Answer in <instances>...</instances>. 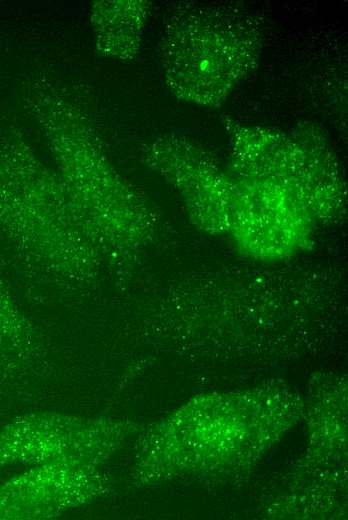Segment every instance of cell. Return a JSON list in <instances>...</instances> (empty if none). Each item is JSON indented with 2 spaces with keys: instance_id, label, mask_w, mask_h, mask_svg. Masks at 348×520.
<instances>
[{
  "instance_id": "2",
  "label": "cell",
  "mask_w": 348,
  "mask_h": 520,
  "mask_svg": "<svg viewBox=\"0 0 348 520\" xmlns=\"http://www.w3.org/2000/svg\"><path fill=\"white\" fill-rule=\"evenodd\" d=\"M264 24L234 2H190L168 17L161 41L165 83L178 99L218 107L259 62Z\"/></svg>"
},
{
  "instance_id": "5",
  "label": "cell",
  "mask_w": 348,
  "mask_h": 520,
  "mask_svg": "<svg viewBox=\"0 0 348 520\" xmlns=\"http://www.w3.org/2000/svg\"><path fill=\"white\" fill-rule=\"evenodd\" d=\"M231 176L227 235L238 252L272 262L311 247L315 221L292 195L267 181Z\"/></svg>"
},
{
  "instance_id": "7",
  "label": "cell",
  "mask_w": 348,
  "mask_h": 520,
  "mask_svg": "<svg viewBox=\"0 0 348 520\" xmlns=\"http://www.w3.org/2000/svg\"><path fill=\"white\" fill-rule=\"evenodd\" d=\"M150 2L143 0L96 1L91 24L97 50L111 59H133L140 48Z\"/></svg>"
},
{
  "instance_id": "8",
  "label": "cell",
  "mask_w": 348,
  "mask_h": 520,
  "mask_svg": "<svg viewBox=\"0 0 348 520\" xmlns=\"http://www.w3.org/2000/svg\"><path fill=\"white\" fill-rule=\"evenodd\" d=\"M38 349L34 330L0 282V383H16L28 376Z\"/></svg>"
},
{
  "instance_id": "6",
  "label": "cell",
  "mask_w": 348,
  "mask_h": 520,
  "mask_svg": "<svg viewBox=\"0 0 348 520\" xmlns=\"http://www.w3.org/2000/svg\"><path fill=\"white\" fill-rule=\"evenodd\" d=\"M143 159L176 189L196 229L227 235L233 178L206 149L186 137L165 134L146 145Z\"/></svg>"
},
{
  "instance_id": "1",
  "label": "cell",
  "mask_w": 348,
  "mask_h": 520,
  "mask_svg": "<svg viewBox=\"0 0 348 520\" xmlns=\"http://www.w3.org/2000/svg\"><path fill=\"white\" fill-rule=\"evenodd\" d=\"M34 110L58 177L100 257L130 261L152 240L153 211L112 166L90 123L52 86L34 97Z\"/></svg>"
},
{
  "instance_id": "3",
  "label": "cell",
  "mask_w": 348,
  "mask_h": 520,
  "mask_svg": "<svg viewBox=\"0 0 348 520\" xmlns=\"http://www.w3.org/2000/svg\"><path fill=\"white\" fill-rule=\"evenodd\" d=\"M0 159V227L26 258L64 277L84 278L100 255L57 174L23 144Z\"/></svg>"
},
{
  "instance_id": "4",
  "label": "cell",
  "mask_w": 348,
  "mask_h": 520,
  "mask_svg": "<svg viewBox=\"0 0 348 520\" xmlns=\"http://www.w3.org/2000/svg\"><path fill=\"white\" fill-rule=\"evenodd\" d=\"M228 172L273 183L292 195L313 220L336 223L347 209V189L337 157L321 127L308 121L290 133L227 118Z\"/></svg>"
}]
</instances>
